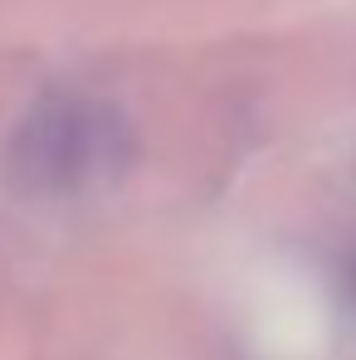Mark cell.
I'll return each mask as SVG.
<instances>
[{"label": "cell", "mask_w": 356, "mask_h": 360, "mask_svg": "<svg viewBox=\"0 0 356 360\" xmlns=\"http://www.w3.org/2000/svg\"><path fill=\"white\" fill-rule=\"evenodd\" d=\"M118 141L122 122L113 112L78 98H54L20 122L5 151V176L25 195H68L113 171V161L122 156Z\"/></svg>", "instance_id": "1"}]
</instances>
